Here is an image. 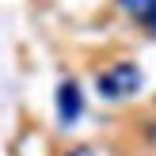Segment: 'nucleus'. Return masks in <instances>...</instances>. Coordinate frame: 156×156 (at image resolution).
I'll list each match as a JSON object with an SVG mask.
<instances>
[{"mask_svg": "<svg viewBox=\"0 0 156 156\" xmlns=\"http://www.w3.org/2000/svg\"><path fill=\"white\" fill-rule=\"evenodd\" d=\"M141 88V69L122 61V65H111L103 76H99V95L103 99H129Z\"/></svg>", "mask_w": 156, "mask_h": 156, "instance_id": "obj_1", "label": "nucleus"}, {"mask_svg": "<svg viewBox=\"0 0 156 156\" xmlns=\"http://www.w3.org/2000/svg\"><path fill=\"white\" fill-rule=\"evenodd\" d=\"M80 111H84L80 84H76V80H65V84L57 88V114H61V122H76Z\"/></svg>", "mask_w": 156, "mask_h": 156, "instance_id": "obj_2", "label": "nucleus"}, {"mask_svg": "<svg viewBox=\"0 0 156 156\" xmlns=\"http://www.w3.org/2000/svg\"><path fill=\"white\" fill-rule=\"evenodd\" d=\"M118 4H122V12L129 19H137L145 30L156 34V0H118Z\"/></svg>", "mask_w": 156, "mask_h": 156, "instance_id": "obj_3", "label": "nucleus"}, {"mask_svg": "<svg viewBox=\"0 0 156 156\" xmlns=\"http://www.w3.org/2000/svg\"><path fill=\"white\" fill-rule=\"evenodd\" d=\"M65 156H91V149H73V152H65Z\"/></svg>", "mask_w": 156, "mask_h": 156, "instance_id": "obj_4", "label": "nucleus"}]
</instances>
